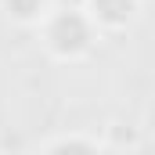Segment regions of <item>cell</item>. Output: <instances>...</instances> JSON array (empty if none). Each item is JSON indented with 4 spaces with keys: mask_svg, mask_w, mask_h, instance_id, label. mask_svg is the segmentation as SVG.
<instances>
[{
    "mask_svg": "<svg viewBox=\"0 0 155 155\" xmlns=\"http://www.w3.org/2000/svg\"><path fill=\"white\" fill-rule=\"evenodd\" d=\"M54 40H58V47H79L87 33H83V22H79L76 15H65V18H58V25H54Z\"/></svg>",
    "mask_w": 155,
    "mask_h": 155,
    "instance_id": "obj_1",
    "label": "cell"
},
{
    "mask_svg": "<svg viewBox=\"0 0 155 155\" xmlns=\"http://www.w3.org/2000/svg\"><path fill=\"white\" fill-rule=\"evenodd\" d=\"M97 7H101V15L105 18H126V11H130V0H97Z\"/></svg>",
    "mask_w": 155,
    "mask_h": 155,
    "instance_id": "obj_2",
    "label": "cell"
},
{
    "mask_svg": "<svg viewBox=\"0 0 155 155\" xmlns=\"http://www.w3.org/2000/svg\"><path fill=\"white\" fill-rule=\"evenodd\" d=\"M36 4H40V0H11V7H15L18 15H29V11H33Z\"/></svg>",
    "mask_w": 155,
    "mask_h": 155,
    "instance_id": "obj_3",
    "label": "cell"
},
{
    "mask_svg": "<svg viewBox=\"0 0 155 155\" xmlns=\"http://www.w3.org/2000/svg\"><path fill=\"white\" fill-rule=\"evenodd\" d=\"M58 155H90V148H83V144H65V148H58Z\"/></svg>",
    "mask_w": 155,
    "mask_h": 155,
    "instance_id": "obj_4",
    "label": "cell"
}]
</instances>
